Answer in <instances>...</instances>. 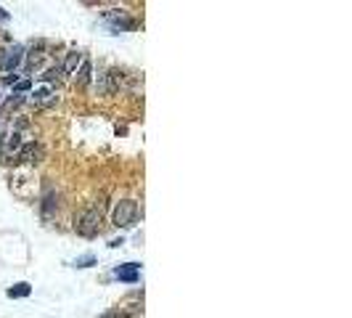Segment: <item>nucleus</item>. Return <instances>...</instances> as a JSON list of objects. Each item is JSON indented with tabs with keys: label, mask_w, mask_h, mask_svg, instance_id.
Returning <instances> with one entry per match:
<instances>
[{
	"label": "nucleus",
	"mask_w": 352,
	"mask_h": 318,
	"mask_svg": "<svg viewBox=\"0 0 352 318\" xmlns=\"http://www.w3.org/2000/svg\"><path fill=\"white\" fill-rule=\"evenodd\" d=\"M29 90H32V80H29V77H24V80H19L16 85H14V93L16 96H24V93H29Z\"/></svg>",
	"instance_id": "f8f14e48"
},
{
	"label": "nucleus",
	"mask_w": 352,
	"mask_h": 318,
	"mask_svg": "<svg viewBox=\"0 0 352 318\" xmlns=\"http://www.w3.org/2000/svg\"><path fill=\"white\" fill-rule=\"evenodd\" d=\"M114 276L119 278V281H125V284H135L141 278V265L138 263H125V265H119V268L114 270Z\"/></svg>",
	"instance_id": "423d86ee"
},
{
	"label": "nucleus",
	"mask_w": 352,
	"mask_h": 318,
	"mask_svg": "<svg viewBox=\"0 0 352 318\" xmlns=\"http://www.w3.org/2000/svg\"><path fill=\"white\" fill-rule=\"evenodd\" d=\"M0 101H3V93H0Z\"/></svg>",
	"instance_id": "f3484780"
},
{
	"label": "nucleus",
	"mask_w": 352,
	"mask_h": 318,
	"mask_svg": "<svg viewBox=\"0 0 352 318\" xmlns=\"http://www.w3.org/2000/svg\"><path fill=\"white\" fill-rule=\"evenodd\" d=\"M5 82H8V85H16L19 77H16V74H5Z\"/></svg>",
	"instance_id": "2eb2a0df"
},
{
	"label": "nucleus",
	"mask_w": 352,
	"mask_h": 318,
	"mask_svg": "<svg viewBox=\"0 0 352 318\" xmlns=\"http://www.w3.org/2000/svg\"><path fill=\"white\" fill-rule=\"evenodd\" d=\"M0 19H3V22H5V19H8V14H5L3 8H0Z\"/></svg>",
	"instance_id": "dca6fc26"
},
{
	"label": "nucleus",
	"mask_w": 352,
	"mask_h": 318,
	"mask_svg": "<svg viewBox=\"0 0 352 318\" xmlns=\"http://www.w3.org/2000/svg\"><path fill=\"white\" fill-rule=\"evenodd\" d=\"M58 72H61V67H58V64H56V67H50L48 72L43 74V80H45V82H48V85H50V80H56V77H58Z\"/></svg>",
	"instance_id": "4468645a"
},
{
	"label": "nucleus",
	"mask_w": 352,
	"mask_h": 318,
	"mask_svg": "<svg viewBox=\"0 0 352 318\" xmlns=\"http://www.w3.org/2000/svg\"><path fill=\"white\" fill-rule=\"evenodd\" d=\"M119 82H122V72H117V69H109V72H103L98 77V93L101 96H114L117 90H119Z\"/></svg>",
	"instance_id": "7ed1b4c3"
},
{
	"label": "nucleus",
	"mask_w": 352,
	"mask_h": 318,
	"mask_svg": "<svg viewBox=\"0 0 352 318\" xmlns=\"http://www.w3.org/2000/svg\"><path fill=\"white\" fill-rule=\"evenodd\" d=\"M22 61H24V48L22 45H14V48L5 50V56H3V72L16 74V69L22 67Z\"/></svg>",
	"instance_id": "39448f33"
},
{
	"label": "nucleus",
	"mask_w": 352,
	"mask_h": 318,
	"mask_svg": "<svg viewBox=\"0 0 352 318\" xmlns=\"http://www.w3.org/2000/svg\"><path fill=\"white\" fill-rule=\"evenodd\" d=\"M40 157H43V146L40 144H27L19 151V159L22 162H40Z\"/></svg>",
	"instance_id": "0eeeda50"
},
{
	"label": "nucleus",
	"mask_w": 352,
	"mask_h": 318,
	"mask_svg": "<svg viewBox=\"0 0 352 318\" xmlns=\"http://www.w3.org/2000/svg\"><path fill=\"white\" fill-rule=\"evenodd\" d=\"M56 98V90L53 85H48V82H43V85H37L35 90H29V103H35V106H45V103H50Z\"/></svg>",
	"instance_id": "20e7f679"
},
{
	"label": "nucleus",
	"mask_w": 352,
	"mask_h": 318,
	"mask_svg": "<svg viewBox=\"0 0 352 318\" xmlns=\"http://www.w3.org/2000/svg\"><path fill=\"white\" fill-rule=\"evenodd\" d=\"M11 151H22V135L19 133L8 135V141H5V154H11Z\"/></svg>",
	"instance_id": "9b49d317"
},
{
	"label": "nucleus",
	"mask_w": 352,
	"mask_h": 318,
	"mask_svg": "<svg viewBox=\"0 0 352 318\" xmlns=\"http://www.w3.org/2000/svg\"><path fill=\"white\" fill-rule=\"evenodd\" d=\"M90 74H93V67H90V61L85 58V61L80 64V69L74 72V82H77V85H88V82H90Z\"/></svg>",
	"instance_id": "6e6552de"
},
{
	"label": "nucleus",
	"mask_w": 352,
	"mask_h": 318,
	"mask_svg": "<svg viewBox=\"0 0 352 318\" xmlns=\"http://www.w3.org/2000/svg\"><path fill=\"white\" fill-rule=\"evenodd\" d=\"M101 220H103V215H101L98 207H90V210H85L82 218L77 220V233H80V236H85V239L98 236V233H101Z\"/></svg>",
	"instance_id": "f257e3e1"
},
{
	"label": "nucleus",
	"mask_w": 352,
	"mask_h": 318,
	"mask_svg": "<svg viewBox=\"0 0 352 318\" xmlns=\"http://www.w3.org/2000/svg\"><path fill=\"white\" fill-rule=\"evenodd\" d=\"M29 292H32V287L27 281H19V284H14V287L8 289V297L11 300H19V297H29Z\"/></svg>",
	"instance_id": "9d476101"
},
{
	"label": "nucleus",
	"mask_w": 352,
	"mask_h": 318,
	"mask_svg": "<svg viewBox=\"0 0 352 318\" xmlns=\"http://www.w3.org/2000/svg\"><path fill=\"white\" fill-rule=\"evenodd\" d=\"M85 61V56L80 53V50H71V53L67 56V61H64V69H67L69 74H74L77 69H80V64Z\"/></svg>",
	"instance_id": "1a4fd4ad"
},
{
	"label": "nucleus",
	"mask_w": 352,
	"mask_h": 318,
	"mask_svg": "<svg viewBox=\"0 0 352 318\" xmlns=\"http://www.w3.org/2000/svg\"><path fill=\"white\" fill-rule=\"evenodd\" d=\"M135 218H138V204H135L133 199H125V202H119L114 207V225L117 228H130V225L135 223Z\"/></svg>",
	"instance_id": "f03ea898"
},
{
	"label": "nucleus",
	"mask_w": 352,
	"mask_h": 318,
	"mask_svg": "<svg viewBox=\"0 0 352 318\" xmlns=\"http://www.w3.org/2000/svg\"><path fill=\"white\" fill-rule=\"evenodd\" d=\"M93 263H95L93 255H82V257H77V260H74V268H90Z\"/></svg>",
	"instance_id": "ddd939ff"
}]
</instances>
